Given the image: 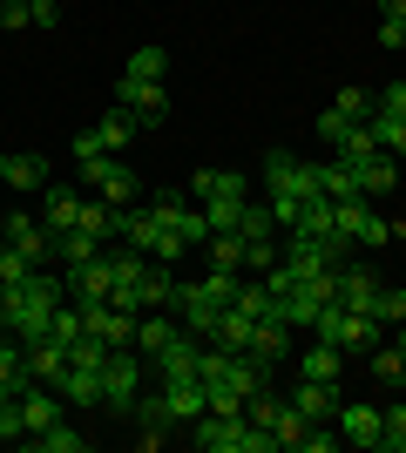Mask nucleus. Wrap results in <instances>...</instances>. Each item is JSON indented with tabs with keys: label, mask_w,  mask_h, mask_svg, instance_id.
<instances>
[{
	"label": "nucleus",
	"mask_w": 406,
	"mask_h": 453,
	"mask_svg": "<svg viewBox=\"0 0 406 453\" xmlns=\"http://www.w3.org/2000/svg\"><path fill=\"white\" fill-rule=\"evenodd\" d=\"M61 298H68V284H61L55 271H27L20 284H0V332H14L20 345L41 339Z\"/></svg>",
	"instance_id": "nucleus-1"
},
{
	"label": "nucleus",
	"mask_w": 406,
	"mask_h": 453,
	"mask_svg": "<svg viewBox=\"0 0 406 453\" xmlns=\"http://www.w3.org/2000/svg\"><path fill=\"white\" fill-rule=\"evenodd\" d=\"M379 332H387L379 319H366V311H352V304H339V298H332L326 311L311 319V339H332L346 359H366L372 345H379Z\"/></svg>",
	"instance_id": "nucleus-2"
},
{
	"label": "nucleus",
	"mask_w": 406,
	"mask_h": 453,
	"mask_svg": "<svg viewBox=\"0 0 406 453\" xmlns=\"http://www.w3.org/2000/svg\"><path fill=\"white\" fill-rule=\"evenodd\" d=\"M149 359L135 352V345H116L109 352V365H102V406L109 413H135V399H142V386H149Z\"/></svg>",
	"instance_id": "nucleus-3"
},
{
	"label": "nucleus",
	"mask_w": 406,
	"mask_h": 453,
	"mask_svg": "<svg viewBox=\"0 0 406 453\" xmlns=\"http://www.w3.org/2000/svg\"><path fill=\"white\" fill-rule=\"evenodd\" d=\"M257 176H264V196H326L318 189V163H298L291 150H264Z\"/></svg>",
	"instance_id": "nucleus-4"
},
{
	"label": "nucleus",
	"mask_w": 406,
	"mask_h": 453,
	"mask_svg": "<svg viewBox=\"0 0 406 453\" xmlns=\"http://www.w3.org/2000/svg\"><path fill=\"white\" fill-rule=\"evenodd\" d=\"M332 217H339V230H346L359 250H387L393 237H400V224H393V217H372L366 196H339V203H332Z\"/></svg>",
	"instance_id": "nucleus-5"
},
{
	"label": "nucleus",
	"mask_w": 406,
	"mask_h": 453,
	"mask_svg": "<svg viewBox=\"0 0 406 453\" xmlns=\"http://www.w3.org/2000/svg\"><path fill=\"white\" fill-rule=\"evenodd\" d=\"M170 311H176V325H183V332L211 339V332H217V319H224V298H217L211 284L196 278V284H176V291H170Z\"/></svg>",
	"instance_id": "nucleus-6"
},
{
	"label": "nucleus",
	"mask_w": 406,
	"mask_h": 453,
	"mask_svg": "<svg viewBox=\"0 0 406 453\" xmlns=\"http://www.w3.org/2000/svg\"><path fill=\"white\" fill-rule=\"evenodd\" d=\"M135 447H142V453H156V447H163V440H170V434H183V426H176V413H170V399H163V386H156V379H149V386H142V399H135Z\"/></svg>",
	"instance_id": "nucleus-7"
},
{
	"label": "nucleus",
	"mask_w": 406,
	"mask_h": 453,
	"mask_svg": "<svg viewBox=\"0 0 406 453\" xmlns=\"http://www.w3.org/2000/svg\"><path fill=\"white\" fill-rule=\"evenodd\" d=\"M332 426H339V440H346V447L379 453V440H387V406H359V399H339Z\"/></svg>",
	"instance_id": "nucleus-8"
},
{
	"label": "nucleus",
	"mask_w": 406,
	"mask_h": 453,
	"mask_svg": "<svg viewBox=\"0 0 406 453\" xmlns=\"http://www.w3.org/2000/svg\"><path fill=\"white\" fill-rule=\"evenodd\" d=\"M183 434H190L196 453H244V413H217V406H203V419H190Z\"/></svg>",
	"instance_id": "nucleus-9"
},
{
	"label": "nucleus",
	"mask_w": 406,
	"mask_h": 453,
	"mask_svg": "<svg viewBox=\"0 0 406 453\" xmlns=\"http://www.w3.org/2000/svg\"><path fill=\"white\" fill-rule=\"evenodd\" d=\"M61 284H68V298H75V304H109V291H116V271H109V250H96V257H81V265H61Z\"/></svg>",
	"instance_id": "nucleus-10"
},
{
	"label": "nucleus",
	"mask_w": 406,
	"mask_h": 453,
	"mask_svg": "<svg viewBox=\"0 0 406 453\" xmlns=\"http://www.w3.org/2000/svg\"><path fill=\"white\" fill-rule=\"evenodd\" d=\"M0 237H7V244L20 250V257H27V265H55V230L41 224V217H27V210H14V217H0Z\"/></svg>",
	"instance_id": "nucleus-11"
},
{
	"label": "nucleus",
	"mask_w": 406,
	"mask_h": 453,
	"mask_svg": "<svg viewBox=\"0 0 406 453\" xmlns=\"http://www.w3.org/2000/svg\"><path fill=\"white\" fill-rule=\"evenodd\" d=\"M116 109H129L142 129H156V122L170 115V88H163V81H135V75H122V81H116Z\"/></svg>",
	"instance_id": "nucleus-12"
},
{
	"label": "nucleus",
	"mask_w": 406,
	"mask_h": 453,
	"mask_svg": "<svg viewBox=\"0 0 406 453\" xmlns=\"http://www.w3.org/2000/svg\"><path fill=\"white\" fill-rule=\"evenodd\" d=\"M14 406H20V419H27V440H34V434H48L55 419H68V399H61L55 386H41V379H34V386H20V399H14Z\"/></svg>",
	"instance_id": "nucleus-13"
},
{
	"label": "nucleus",
	"mask_w": 406,
	"mask_h": 453,
	"mask_svg": "<svg viewBox=\"0 0 406 453\" xmlns=\"http://www.w3.org/2000/svg\"><path fill=\"white\" fill-rule=\"evenodd\" d=\"M244 352H251L264 372H278V365L291 359V325H285V319H257V332H251V345H244Z\"/></svg>",
	"instance_id": "nucleus-14"
},
{
	"label": "nucleus",
	"mask_w": 406,
	"mask_h": 453,
	"mask_svg": "<svg viewBox=\"0 0 406 453\" xmlns=\"http://www.w3.org/2000/svg\"><path fill=\"white\" fill-rule=\"evenodd\" d=\"M298 379H318V386H339L346 379V352L332 339H311L305 352H298Z\"/></svg>",
	"instance_id": "nucleus-15"
},
{
	"label": "nucleus",
	"mask_w": 406,
	"mask_h": 453,
	"mask_svg": "<svg viewBox=\"0 0 406 453\" xmlns=\"http://www.w3.org/2000/svg\"><path fill=\"white\" fill-rule=\"evenodd\" d=\"M251 176L244 170H196V203H244Z\"/></svg>",
	"instance_id": "nucleus-16"
},
{
	"label": "nucleus",
	"mask_w": 406,
	"mask_h": 453,
	"mask_svg": "<svg viewBox=\"0 0 406 453\" xmlns=\"http://www.w3.org/2000/svg\"><path fill=\"white\" fill-rule=\"evenodd\" d=\"M20 365H27V379H41V386H55L61 372H68V345H55L48 332L41 339H27V352H20Z\"/></svg>",
	"instance_id": "nucleus-17"
},
{
	"label": "nucleus",
	"mask_w": 406,
	"mask_h": 453,
	"mask_svg": "<svg viewBox=\"0 0 406 453\" xmlns=\"http://www.w3.org/2000/svg\"><path fill=\"white\" fill-rule=\"evenodd\" d=\"M163 386V399H170L176 426H190V419H203V406H211V393H203V379H156Z\"/></svg>",
	"instance_id": "nucleus-18"
},
{
	"label": "nucleus",
	"mask_w": 406,
	"mask_h": 453,
	"mask_svg": "<svg viewBox=\"0 0 406 453\" xmlns=\"http://www.w3.org/2000/svg\"><path fill=\"white\" fill-rule=\"evenodd\" d=\"M0 183L7 189H20V196H41V189H48V163H41V156H0Z\"/></svg>",
	"instance_id": "nucleus-19"
},
{
	"label": "nucleus",
	"mask_w": 406,
	"mask_h": 453,
	"mask_svg": "<svg viewBox=\"0 0 406 453\" xmlns=\"http://www.w3.org/2000/svg\"><path fill=\"white\" fill-rule=\"evenodd\" d=\"M81 203H88V196H75V189H55V183H48V189H41V224L61 237V230H75V224H81Z\"/></svg>",
	"instance_id": "nucleus-20"
},
{
	"label": "nucleus",
	"mask_w": 406,
	"mask_h": 453,
	"mask_svg": "<svg viewBox=\"0 0 406 453\" xmlns=\"http://www.w3.org/2000/svg\"><path fill=\"white\" fill-rule=\"evenodd\" d=\"M285 399H291L305 419H326V426H332V413H339V386H318V379H298Z\"/></svg>",
	"instance_id": "nucleus-21"
},
{
	"label": "nucleus",
	"mask_w": 406,
	"mask_h": 453,
	"mask_svg": "<svg viewBox=\"0 0 406 453\" xmlns=\"http://www.w3.org/2000/svg\"><path fill=\"white\" fill-rule=\"evenodd\" d=\"M20 352H27V345H20L14 332H0V406H7V399H20V386H34V379H27V365H20Z\"/></svg>",
	"instance_id": "nucleus-22"
},
{
	"label": "nucleus",
	"mask_w": 406,
	"mask_h": 453,
	"mask_svg": "<svg viewBox=\"0 0 406 453\" xmlns=\"http://www.w3.org/2000/svg\"><path fill=\"white\" fill-rule=\"evenodd\" d=\"M176 332H183V325H176V311H142V319H135V352H142V359H156Z\"/></svg>",
	"instance_id": "nucleus-23"
},
{
	"label": "nucleus",
	"mask_w": 406,
	"mask_h": 453,
	"mask_svg": "<svg viewBox=\"0 0 406 453\" xmlns=\"http://www.w3.org/2000/svg\"><path fill=\"white\" fill-rule=\"evenodd\" d=\"M352 176H359V196H387V189H400V163H387V150L366 156V163H352Z\"/></svg>",
	"instance_id": "nucleus-24"
},
{
	"label": "nucleus",
	"mask_w": 406,
	"mask_h": 453,
	"mask_svg": "<svg viewBox=\"0 0 406 453\" xmlns=\"http://www.w3.org/2000/svg\"><path fill=\"white\" fill-rule=\"evenodd\" d=\"M251 332H257L251 311H244V304H224V319H217L211 345H231V352H244V345H251Z\"/></svg>",
	"instance_id": "nucleus-25"
},
{
	"label": "nucleus",
	"mask_w": 406,
	"mask_h": 453,
	"mask_svg": "<svg viewBox=\"0 0 406 453\" xmlns=\"http://www.w3.org/2000/svg\"><path fill=\"white\" fill-rule=\"evenodd\" d=\"M135 129H142V122H135L129 109H109V115H96V142H102L109 156H116V150H129V142H135Z\"/></svg>",
	"instance_id": "nucleus-26"
},
{
	"label": "nucleus",
	"mask_w": 406,
	"mask_h": 453,
	"mask_svg": "<svg viewBox=\"0 0 406 453\" xmlns=\"http://www.w3.org/2000/svg\"><path fill=\"white\" fill-rule=\"evenodd\" d=\"M55 393L68 399V406H102V372H81V365H68V372L55 379Z\"/></svg>",
	"instance_id": "nucleus-27"
},
{
	"label": "nucleus",
	"mask_w": 406,
	"mask_h": 453,
	"mask_svg": "<svg viewBox=\"0 0 406 453\" xmlns=\"http://www.w3.org/2000/svg\"><path fill=\"white\" fill-rule=\"evenodd\" d=\"M311 426H318V419H305V413H298V406L285 399V413H278V426H271V434H278V453H305Z\"/></svg>",
	"instance_id": "nucleus-28"
},
{
	"label": "nucleus",
	"mask_w": 406,
	"mask_h": 453,
	"mask_svg": "<svg viewBox=\"0 0 406 453\" xmlns=\"http://www.w3.org/2000/svg\"><path fill=\"white\" fill-rule=\"evenodd\" d=\"M102 244H109V237H96V230H61V237H55V265H81V257H96V250Z\"/></svg>",
	"instance_id": "nucleus-29"
},
{
	"label": "nucleus",
	"mask_w": 406,
	"mask_h": 453,
	"mask_svg": "<svg viewBox=\"0 0 406 453\" xmlns=\"http://www.w3.org/2000/svg\"><path fill=\"white\" fill-rule=\"evenodd\" d=\"M203 257H211V271H244V237L237 230H211Z\"/></svg>",
	"instance_id": "nucleus-30"
},
{
	"label": "nucleus",
	"mask_w": 406,
	"mask_h": 453,
	"mask_svg": "<svg viewBox=\"0 0 406 453\" xmlns=\"http://www.w3.org/2000/svg\"><path fill=\"white\" fill-rule=\"evenodd\" d=\"M366 365H372V379H379V386H393V393L406 386V352H400V345H372Z\"/></svg>",
	"instance_id": "nucleus-31"
},
{
	"label": "nucleus",
	"mask_w": 406,
	"mask_h": 453,
	"mask_svg": "<svg viewBox=\"0 0 406 453\" xmlns=\"http://www.w3.org/2000/svg\"><path fill=\"white\" fill-rule=\"evenodd\" d=\"M109 352H116V345L102 339V332H81V339L68 345V365H81V372H102V365H109Z\"/></svg>",
	"instance_id": "nucleus-32"
},
{
	"label": "nucleus",
	"mask_w": 406,
	"mask_h": 453,
	"mask_svg": "<svg viewBox=\"0 0 406 453\" xmlns=\"http://www.w3.org/2000/svg\"><path fill=\"white\" fill-rule=\"evenodd\" d=\"M339 163H366V156H379V142H372V122H352L346 135H339Z\"/></svg>",
	"instance_id": "nucleus-33"
},
{
	"label": "nucleus",
	"mask_w": 406,
	"mask_h": 453,
	"mask_svg": "<svg viewBox=\"0 0 406 453\" xmlns=\"http://www.w3.org/2000/svg\"><path fill=\"white\" fill-rule=\"evenodd\" d=\"M278 413H285V393H271V386H257L251 399H244V419H251V426H278Z\"/></svg>",
	"instance_id": "nucleus-34"
},
{
	"label": "nucleus",
	"mask_w": 406,
	"mask_h": 453,
	"mask_svg": "<svg viewBox=\"0 0 406 453\" xmlns=\"http://www.w3.org/2000/svg\"><path fill=\"white\" fill-rule=\"evenodd\" d=\"M366 122H372V142L406 163V115H366Z\"/></svg>",
	"instance_id": "nucleus-35"
},
{
	"label": "nucleus",
	"mask_w": 406,
	"mask_h": 453,
	"mask_svg": "<svg viewBox=\"0 0 406 453\" xmlns=\"http://www.w3.org/2000/svg\"><path fill=\"white\" fill-rule=\"evenodd\" d=\"M34 447H41V453H88V434H75L68 419H55L48 434H34Z\"/></svg>",
	"instance_id": "nucleus-36"
},
{
	"label": "nucleus",
	"mask_w": 406,
	"mask_h": 453,
	"mask_svg": "<svg viewBox=\"0 0 406 453\" xmlns=\"http://www.w3.org/2000/svg\"><path fill=\"white\" fill-rule=\"evenodd\" d=\"M122 75H135V81H163V75H170V55H163V48H135Z\"/></svg>",
	"instance_id": "nucleus-37"
},
{
	"label": "nucleus",
	"mask_w": 406,
	"mask_h": 453,
	"mask_svg": "<svg viewBox=\"0 0 406 453\" xmlns=\"http://www.w3.org/2000/svg\"><path fill=\"white\" fill-rule=\"evenodd\" d=\"M183 257H190V244H183V230H156V244H149V265H183Z\"/></svg>",
	"instance_id": "nucleus-38"
},
{
	"label": "nucleus",
	"mask_w": 406,
	"mask_h": 453,
	"mask_svg": "<svg viewBox=\"0 0 406 453\" xmlns=\"http://www.w3.org/2000/svg\"><path fill=\"white\" fill-rule=\"evenodd\" d=\"M332 109L352 115V122H366V115L379 109V95H366V88H339V95H332Z\"/></svg>",
	"instance_id": "nucleus-39"
},
{
	"label": "nucleus",
	"mask_w": 406,
	"mask_h": 453,
	"mask_svg": "<svg viewBox=\"0 0 406 453\" xmlns=\"http://www.w3.org/2000/svg\"><path fill=\"white\" fill-rule=\"evenodd\" d=\"M372 319H379V325H400V319H406V291H400V284H379V298H372Z\"/></svg>",
	"instance_id": "nucleus-40"
},
{
	"label": "nucleus",
	"mask_w": 406,
	"mask_h": 453,
	"mask_svg": "<svg viewBox=\"0 0 406 453\" xmlns=\"http://www.w3.org/2000/svg\"><path fill=\"white\" fill-rule=\"evenodd\" d=\"M278 257H285V250H278V237H257V244H244V271H257V278H264Z\"/></svg>",
	"instance_id": "nucleus-41"
},
{
	"label": "nucleus",
	"mask_w": 406,
	"mask_h": 453,
	"mask_svg": "<svg viewBox=\"0 0 406 453\" xmlns=\"http://www.w3.org/2000/svg\"><path fill=\"white\" fill-rule=\"evenodd\" d=\"M27 271H41V265H27V257H20V250L7 244V237H0V284H20Z\"/></svg>",
	"instance_id": "nucleus-42"
},
{
	"label": "nucleus",
	"mask_w": 406,
	"mask_h": 453,
	"mask_svg": "<svg viewBox=\"0 0 406 453\" xmlns=\"http://www.w3.org/2000/svg\"><path fill=\"white\" fill-rule=\"evenodd\" d=\"M379 453H406V406H387V440Z\"/></svg>",
	"instance_id": "nucleus-43"
},
{
	"label": "nucleus",
	"mask_w": 406,
	"mask_h": 453,
	"mask_svg": "<svg viewBox=\"0 0 406 453\" xmlns=\"http://www.w3.org/2000/svg\"><path fill=\"white\" fill-rule=\"evenodd\" d=\"M251 203V196H244ZM244 203H203V217H211V230H237V217H244Z\"/></svg>",
	"instance_id": "nucleus-44"
},
{
	"label": "nucleus",
	"mask_w": 406,
	"mask_h": 453,
	"mask_svg": "<svg viewBox=\"0 0 406 453\" xmlns=\"http://www.w3.org/2000/svg\"><path fill=\"white\" fill-rule=\"evenodd\" d=\"M0 440H7V447H14V440H27V419H20V406H14V399L0 406Z\"/></svg>",
	"instance_id": "nucleus-45"
},
{
	"label": "nucleus",
	"mask_w": 406,
	"mask_h": 453,
	"mask_svg": "<svg viewBox=\"0 0 406 453\" xmlns=\"http://www.w3.org/2000/svg\"><path fill=\"white\" fill-rule=\"evenodd\" d=\"M352 129V115H339V109H326L318 115V142H332V150H339V135Z\"/></svg>",
	"instance_id": "nucleus-46"
},
{
	"label": "nucleus",
	"mask_w": 406,
	"mask_h": 453,
	"mask_svg": "<svg viewBox=\"0 0 406 453\" xmlns=\"http://www.w3.org/2000/svg\"><path fill=\"white\" fill-rule=\"evenodd\" d=\"M0 27L14 35V27H34V14H27V0H0Z\"/></svg>",
	"instance_id": "nucleus-47"
},
{
	"label": "nucleus",
	"mask_w": 406,
	"mask_h": 453,
	"mask_svg": "<svg viewBox=\"0 0 406 453\" xmlns=\"http://www.w3.org/2000/svg\"><path fill=\"white\" fill-rule=\"evenodd\" d=\"M372 115H406V81H387V88H379V109Z\"/></svg>",
	"instance_id": "nucleus-48"
},
{
	"label": "nucleus",
	"mask_w": 406,
	"mask_h": 453,
	"mask_svg": "<svg viewBox=\"0 0 406 453\" xmlns=\"http://www.w3.org/2000/svg\"><path fill=\"white\" fill-rule=\"evenodd\" d=\"M379 48H393V55H400V48H406V20H379Z\"/></svg>",
	"instance_id": "nucleus-49"
},
{
	"label": "nucleus",
	"mask_w": 406,
	"mask_h": 453,
	"mask_svg": "<svg viewBox=\"0 0 406 453\" xmlns=\"http://www.w3.org/2000/svg\"><path fill=\"white\" fill-rule=\"evenodd\" d=\"M332 447H346V440L326 434V419H318V426H311V440H305V453H332Z\"/></svg>",
	"instance_id": "nucleus-50"
},
{
	"label": "nucleus",
	"mask_w": 406,
	"mask_h": 453,
	"mask_svg": "<svg viewBox=\"0 0 406 453\" xmlns=\"http://www.w3.org/2000/svg\"><path fill=\"white\" fill-rule=\"evenodd\" d=\"M379 20H406V0H379Z\"/></svg>",
	"instance_id": "nucleus-51"
},
{
	"label": "nucleus",
	"mask_w": 406,
	"mask_h": 453,
	"mask_svg": "<svg viewBox=\"0 0 406 453\" xmlns=\"http://www.w3.org/2000/svg\"><path fill=\"white\" fill-rule=\"evenodd\" d=\"M34 7H41V0H27V14H34Z\"/></svg>",
	"instance_id": "nucleus-52"
}]
</instances>
